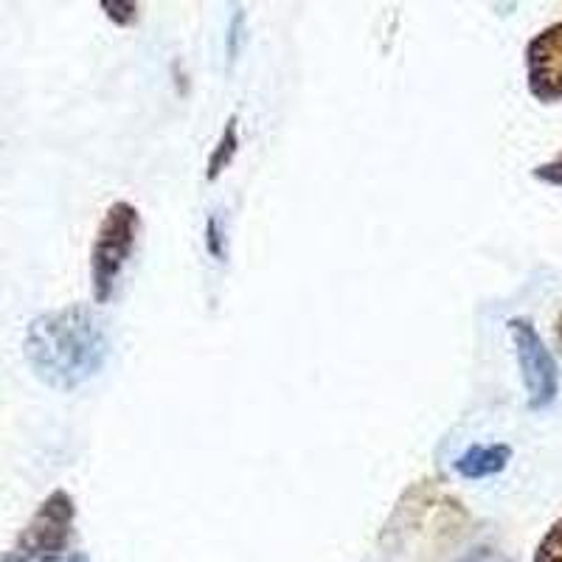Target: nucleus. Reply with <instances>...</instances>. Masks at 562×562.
Masks as SVG:
<instances>
[{"label":"nucleus","instance_id":"1","mask_svg":"<svg viewBox=\"0 0 562 562\" xmlns=\"http://www.w3.org/2000/svg\"><path fill=\"white\" fill-rule=\"evenodd\" d=\"M108 346L102 321L82 304L34 318L23 340L34 374L57 391H74L97 378L108 360Z\"/></svg>","mask_w":562,"mask_h":562},{"label":"nucleus","instance_id":"2","mask_svg":"<svg viewBox=\"0 0 562 562\" xmlns=\"http://www.w3.org/2000/svg\"><path fill=\"white\" fill-rule=\"evenodd\" d=\"M138 228L140 214L127 200H119L104 211V220L97 231V243L90 250V288H93L97 304H108L113 299L124 265L133 256Z\"/></svg>","mask_w":562,"mask_h":562},{"label":"nucleus","instance_id":"3","mask_svg":"<svg viewBox=\"0 0 562 562\" xmlns=\"http://www.w3.org/2000/svg\"><path fill=\"white\" fill-rule=\"evenodd\" d=\"M77 506L65 490H54L32 515L0 562H59L70 546Z\"/></svg>","mask_w":562,"mask_h":562},{"label":"nucleus","instance_id":"4","mask_svg":"<svg viewBox=\"0 0 562 562\" xmlns=\"http://www.w3.org/2000/svg\"><path fill=\"white\" fill-rule=\"evenodd\" d=\"M509 335L515 340V351H518L520 371H524L526 394H529V408L543 411L557 400L560 391V371H557L551 351L546 349L543 338L537 335L531 321L512 318Z\"/></svg>","mask_w":562,"mask_h":562},{"label":"nucleus","instance_id":"5","mask_svg":"<svg viewBox=\"0 0 562 562\" xmlns=\"http://www.w3.org/2000/svg\"><path fill=\"white\" fill-rule=\"evenodd\" d=\"M526 79L537 102L562 99V23L543 29L526 45Z\"/></svg>","mask_w":562,"mask_h":562},{"label":"nucleus","instance_id":"6","mask_svg":"<svg viewBox=\"0 0 562 562\" xmlns=\"http://www.w3.org/2000/svg\"><path fill=\"white\" fill-rule=\"evenodd\" d=\"M512 459V448L509 445H490V448H475L467 450L459 461H456V470H459L464 479H490V475H498Z\"/></svg>","mask_w":562,"mask_h":562},{"label":"nucleus","instance_id":"7","mask_svg":"<svg viewBox=\"0 0 562 562\" xmlns=\"http://www.w3.org/2000/svg\"><path fill=\"white\" fill-rule=\"evenodd\" d=\"M237 153H239L237 119L231 115L228 124H225V130H223V138L217 140V147H214V153H211L209 167H205V178L217 180L220 175H223L225 169L231 167V160H234V155H237Z\"/></svg>","mask_w":562,"mask_h":562},{"label":"nucleus","instance_id":"8","mask_svg":"<svg viewBox=\"0 0 562 562\" xmlns=\"http://www.w3.org/2000/svg\"><path fill=\"white\" fill-rule=\"evenodd\" d=\"M535 562H562V518L537 543Z\"/></svg>","mask_w":562,"mask_h":562},{"label":"nucleus","instance_id":"9","mask_svg":"<svg viewBox=\"0 0 562 562\" xmlns=\"http://www.w3.org/2000/svg\"><path fill=\"white\" fill-rule=\"evenodd\" d=\"M102 9L108 12V18L119 26H133L135 18H138V3H124V0H102Z\"/></svg>","mask_w":562,"mask_h":562},{"label":"nucleus","instance_id":"10","mask_svg":"<svg viewBox=\"0 0 562 562\" xmlns=\"http://www.w3.org/2000/svg\"><path fill=\"white\" fill-rule=\"evenodd\" d=\"M531 175L549 186H562V153L557 155L554 160H549V164H540V167H537Z\"/></svg>","mask_w":562,"mask_h":562},{"label":"nucleus","instance_id":"11","mask_svg":"<svg viewBox=\"0 0 562 562\" xmlns=\"http://www.w3.org/2000/svg\"><path fill=\"white\" fill-rule=\"evenodd\" d=\"M205 234H209V254L214 256V259H225L223 225H220L217 217H209V228H205Z\"/></svg>","mask_w":562,"mask_h":562},{"label":"nucleus","instance_id":"12","mask_svg":"<svg viewBox=\"0 0 562 562\" xmlns=\"http://www.w3.org/2000/svg\"><path fill=\"white\" fill-rule=\"evenodd\" d=\"M65 562H90V557L85 551H77V554H70Z\"/></svg>","mask_w":562,"mask_h":562},{"label":"nucleus","instance_id":"13","mask_svg":"<svg viewBox=\"0 0 562 562\" xmlns=\"http://www.w3.org/2000/svg\"><path fill=\"white\" fill-rule=\"evenodd\" d=\"M557 333H560V340H562V315H560V324H557Z\"/></svg>","mask_w":562,"mask_h":562}]
</instances>
